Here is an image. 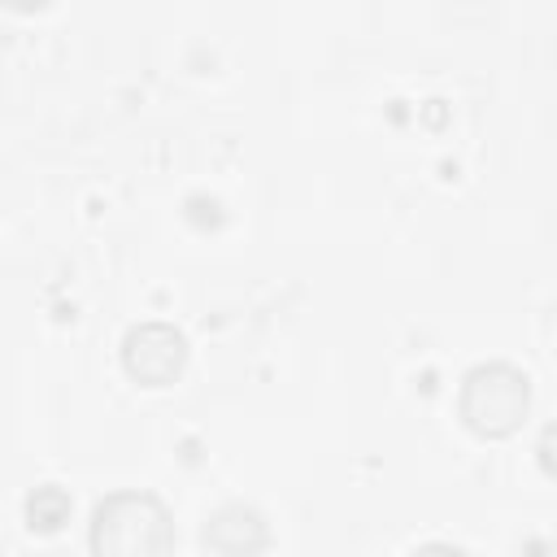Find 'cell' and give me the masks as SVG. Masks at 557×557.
<instances>
[{
	"label": "cell",
	"instance_id": "cell-1",
	"mask_svg": "<svg viewBox=\"0 0 557 557\" xmlns=\"http://www.w3.org/2000/svg\"><path fill=\"white\" fill-rule=\"evenodd\" d=\"M170 544V513L152 492H113L91 513V553L100 557H152Z\"/></svg>",
	"mask_w": 557,
	"mask_h": 557
},
{
	"label": "cell",
	"instance_id": "cell-2",
	"mask_svg": "<svg viewBox=\"0 0 557 557\" xmlns=\"http://www.w3.org/2000/svg\"><path fill=\"white\" fill-rule=\"evenodd\" d=\"M527 405H531V383L509 361L474 366L461 383V418L474 435H487V440L513 435L527 418Z\"/></svg>",
	"mask_w": 557,
	"mask_h": 557
},
{
	"label": "cell",
	"instance_id": "cell-3",
	"mask_svg": "<svg viewBox=\"0 0 557 557\" xmlns=\"http://www.w3.org/2000/svg\"><path fill=\"white\" fill-rule=\"evenodd\" d=\"M122 366L131 379H139L148 387H165L187 366V339L170 322H139L122 339Z\"/></svg>",
	"mask_w": 557,
	"mask_h": 557
},
{
	"label": "cell",
	"instance_id": "cell-6",
	"mask_svg": "<svg viewBox=\"0 0 557 557\" xmlns=\"http://www.w3.org/2000/svg\"><path fill=\"white\" fill-rule=\"evenodd\" d=\"M9 9H22V13H30V9H44L48 0H4Z\"/></svg>",
	"mask_w": 557,
	"mask_h": 557
},
{
	"label": "cell",
	"instance_id": "cell-4",
	"mask_svg": "<svg viewBox=\"0 0 557 557\" xmlns=\"http://www.w3.org/2000/svg\"><path fill=\"white\" fill-rule=\"evenodd\" d=\"M270 544L265 535V522L257 509L248 505H222L209 527H205V548L209 553H226V557H239V553H261Z\"/></svg>",
	"mask_w": 557,
	"mask_h": 557
},
{
	"label": "cell",
	"instance_id": "cell-5",
	"mask_svg": "<svg viewBox=\"0 0 557 557\" xmlns=\"http://www.w3.org/2000/svg\"><path fill=\"white\" fill-rule=\"evenodd\" d=\"M70 522V496L57 487V483H44L26 496V527L30 531H61Z\"/></svg>",
	"mask_w": 557,
	"mask_h": 557
}]
</instances>
